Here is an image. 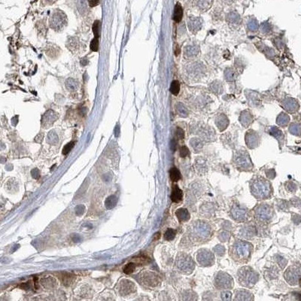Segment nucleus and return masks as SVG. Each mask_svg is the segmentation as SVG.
<instances>
[{
  "instance_id": "1",
  "label": "nucleus",
  "mask_w": 301,
  "mask_h": 301,
  "mask_svg": "<svg viewBox=\"0 0 301 301\" xmlns=\"http://www.w3.org/2000/svg\"><path fill=\"white\" fill-rule=\"evenodd\" d=\"M211 226L203 221H196L187 228L188 239L192 243H203L207 241L212 236Z\"/></svg>"
},
{
  "instance_id": "2",
  "label": "nucleus",
  "mask_w": 301,
  "mask_h": 301,
  "mask_svg": "<svg viewBox=\"0 0 301 301\" xmlns=\"http://www.w3.org/2000/svg\"><path fill=\"white\" fill-rule=\"evenodd\" d=\"M251 192L257 200H264L270 197L272 187L270 183L262 177L255 179L251 182Z\"/></svg>"
},
{
  "instance_id": "3",
  "label": "nucleus",
  "mask_w": 301,
  "mask_h": 301,
  "mask_svg": "<svg viewBox=\"0 0 301 301\" xmlns=\"http://www.w3.org/2000/svg\"><path fill=\"white\" fill-rule=\"evenodd\" d=\"M253 246L245 241H236L230 250V255L238 262H246L252 254Z\"/></svg>"
},
{
  "instance_id": "4",
  "label": "nucleus",
  "mask_w": 301,
  "mask_h": 301,
  "mask_svg": "<svg viewBox=\"0 0 301 301\" xmlns=\"http://www.w3.org/2000/svg\"><path fill=\"white\" fill-rule=\"evenodd\" d=\"M238 280L244 287L252 288L259 280V275L252 267L243 266L239 269Z\"/></svg>"
},
{
  "instance_id": "5",
  "label": "nucleus",
  "mask_w": 301,
  "mask_h": 301,
  "mask_svg": "<svg viewBox=\"0 0 301 301\" xmlns=\"http://www.w3.org/2000/svg\"><path fill=\"white\" fill-rule=\"evenodd\" d=\"M176 264L178 269L184 274H190L195 269V263L193 258L185 253H180L178 255Z\"/></svg>"
},
{
  "instance_id": "6",
  "label": "nucleus",
  "mask_w": 301,
  "mask_h": 301,
  "mask_svg": "<svg viewBox=\"0 0 301 301\" xmlns=\"http://www.w3.org/2000/svg\"><path fill=\"white\" fill-rule=\"evenodd\" d=\"M233 162L236 168L243 171L252 170L253 167L249 154L244 150H239L238 152H236L233 159Z\"/></svg>"
},
{
  "instance_id": "7",
  "label": "nucleus",
  "mask_w": 301,
  "mask_h": 301,
  "mask_svg": "<svg viewBox=\"0 0 301 301\" xmlns=\"http://www.w3.org/2000/svg\"><path fill=\"white\" fill-rule=\"evenodd\" d=\"M215 285L218 289H220V290L232 288L233 286V278L227 273L220 271L215 276Z\"/></svg>"
},
{
  "instance_id": "8",
  "label": "nucleus",
  "mask_w": 301,
  "mask_h": 301,
  "mask_svg": "<svg viewBox=\"0 0 301 301\" xmlns=\"http://www.w3.org/2000/svg\"><path fill=\"white\" fill-rule=\"evenodd\" d=\"M255 215V218L259 222L267 223L273 217V209L269 205L261 204L256 208Z\"/></svg>"
},
{
  "instance_id": "9",
  "label": "nucleus",
  "mask_w": 301,
  "mask_h": 301,
  "mask_svg": "<svg viewBox=\"0 0 301 301\" xmlns=\"http://www.w3.org/2000/svg\"><path fill=\"white\" fill-rule=\"evenodd\" d=\"M197 260L200 266H211L215 263V256L212 252L208 249H201L197 252Z\"/></svg>"
},
{
  "instance_id": "10",
  "label": "nucleus",
  "mask_w": 301,
  "mask_h": 301,
  "mask_svg": "<svg viewBox=\"0 0 301 301\" xmlns=\"http://www.w3.org/2000/svg\"><path fill=\"white\" fill-rule=\"evenodd\" d=\"M284 277L289 285H295L300 279L301 272L296 266H290L285 272Z\"/></svg>"
},
{
  "instance_id": "11",
  "label": "nucleus",
  "mask_w": 301,
  "mask_h": 301,
  "mask_svg": "<svg viewBox=\"0 0 301 301\" xmlns=\"http://www.w3.org/2000/svg\"><path fill=\"white\" fill-rule=\"evenodd\" d=\"M230 215L232 218L238 222L246 221L248 218V212L246 209L241 207L239 205H233L230 210Z\"/></svg>"
},
{
  "instance_id": "12",
  "label": "nucleus",
  "mask_w": 301,
  "mask_h": 301,
  "mask_svg": "<svg viewBox=\"0 0 301 301\" xmlns=\"http://www.w3.org/2000/svg\"><path fill=\"white\" fill-rule=\"evenodd\" d=\"M142 280L143 284L148 285V286H151V287L156 286L160 282L159 276L154 273H144L142 276Z\"/></svg>"
},
{
  "instance_id": "13",
  "label": "nucleus",
  "mask_w": 301,
  "mask_h": 301,
  "mask_svg": "<svg viewBox=\"0 0 301 301\" xmlns=\"http://www.w3.org/2000/svg\"><path fill=\"white\" fill-rule=\"evenodd\" d=\"M246 141L248 147L250 148H255L259 144V139L257 133L252 131V130L247 133L246 136Z\"/></svg>"
},
{
  "instance_id": "14",
  "label": "nucleus",
  "mask_w": 301,
  "mask_h": 301,
  "mask_svg": "<svg viewBox=\"0 0 301 301\" xmlns=\"http://www.w3.org/2000/svg\"><path fill=\"white\" fill-rule=\"evenodd\" d=\"M235 300H253L254 297L249 291L239 290L235 293Z\"/></svg>"
},
{
  "instance_id": "15",
  "label": "nucleus",
  "mask_w": 301,
  "mask_h": 301,
  "mask_svg": "<svg viewBox=\"0 0 301 301\" xmlns=\"http://www.w3.org/2000/svg\"><path fill=\"white\" fill-rule=\"evenodd\" d=\"M120 294L126 295L129 293L133 291V289H134V285L131 282L128 280H124L120 282Z\"/></svg>"
},
{
  "instance_id": "16",
  "label": "nucleus",
  "mask_w": 301,
  "mask_h": 301,
  "mask_svg": "<svg viewBox=\"0 0 301 301\" xmlns=\"http://www.w3.org/2000/svg\"><path fill=\"white\" fill-rule=\"evenodd\" d=\"M176 215L180 222L187 221L190 219V213L187 211V209H184V208H181V209H178L176 211Z\"/></svg>"
},
{
  "instance_id": "17",
  "label": "nucleus",
  "mask_w": 301,
  "mask_h": 301,
  "mask_svg": "<svg viewBox=\"0 0 301 301\" xmlns=\"http://www.w3.org/2000/svg\"><path fill=\"white\" fill-rule=\"evenodd\" d=\"M183 193L182 190H181L177 185H176L173 188V192L171 194V200L174 203H179L182 200Z\"/></svg>"
},
{
  "instance_id": "18",
  "label": "nucleus",
  "mask_w": 301,
  "mask_h": 301,
  "mask_svg": "<svg viewBox=\"0 0 301 301\" xmlns=\"http://www.w3.org/2000/svg\"><path fill=\"white\" fill-rule=\"evenodd\" d=\"M229 121L227 117H226L224 114H221L219 117H217L216 119V124H217L218 128H219V130L221 131H223L225 129L227 128V127L228 126Z\"/></svg>"
},
{
  "instance_id": "19",
  "label": "nucleus",
  "mask_w": 301,
  "mask_h": 301,
  "mask_svg": "<svg viewBox=\"0 0 301 301\" xmlns=\"http://www.w3.org/2000/svg\"><path fill=\"white\" fill-rule=\"evenodd\" d=\"M183 17V9L181 5L179 3H177L175 6L174 10V16H173V19L176 23H179Z\"/></svg>"
},
{
  "instance_id": "20",
  "label": "nucleus",
  "mask_w": 301,
  "mask_h": 301,
  "mask_svg": "<svg viewBox=\"0 0 301 301\" xmlns=\"http://www.w3.org/2000/svg\"><path fill=\"white\" fill-rule=\"evenodd\" d=\"M189 27L193 32H197L201 29V23L199 18H193L189 21Z\"/></svg>"
},
{
  "instance_id": "21",
  "label": "nucleus",
  "mask_w": 301,
  "mask_h": 301,
  "mask_svg": "<svg viewBox=\"0 0 301 301\" xmlns=\"http://www.w3.org/2000/svg\"><path fill=\"white\" fill-rule=\"evenodd\" d=\"M117 203V198L114 195H111L108 197H107L105 201V206L107 209H111L115 207Z\"/></svg>"
},
{
  "instance_id": "22",
  "label": "nucleus",
  "mask_w": 301,
  "mask_h": 301,
  "mask_svg": "<svg viewBox=\"0 0 301 301\" xmlns=\"http://www.w3.org/2000/svg\"><path fill=\"white\" fill-rule=\"evenodd\" d=\"M190 145L193 148V150H195V152H199L200 151L203 146V142L200 139L197 138H193L190 142Z\"/></svg>"
},
{
  "instance_id": "23",
  "label": "nucleus",
  "mask_w": 301,
  "mask_h": 301,
  "mask_svg": "<svg viewBox=\"0 0 301 301\" xmlns=\"http://www.w3.org/2000/svg\"><path fill=\"white\" fill-rule=\"evenodd\" d=\"M196 169L200 173H204L207 170L205 161L202 158H198L196 160Z\"/></svg>"
},
{
  "instance_id": "24",
  "label": "nucleus",
  "mask_w": 301,
  "mask_h": 301,
  "mask_svg": "<svg viewBox=\"0 0 301 301\" xmlns=\"http://www.w3.org/2000/svg\"><path fill=\"white\" fill-rule=\"evenodd\" d=\"M170 179L173 181H178L181 179V173L177 168H172L170 171Z\"/></svg>"
},
{
  "instance_id": "25",
  "label": "nucleus",
  "mask_w": 301,
  "mask_h": 301,
  "mask_svg": "<svg viewBox=\"0 0 301 301\" xmlns=\"http://www.w3.org/2000/svg\"><path fill=\"white\" fill-rule=\"evenodd\" d=\"M255 234V228L252 226H249L247 227H245L243 230V235L246 238H250Z\"/></svg>"
},
{
  "instance_id": "26",
  "label": "nucleus",
  "mask_w": 301,
  "mask_h": 301,
  "mask_svg": "<svg viewBox=\"0 0 301 301\" xmlns=\"http://www.w3.org/2000/svg\"><path fill=\"white\" fill-rule=\"evenodd\" d=\"M177 111L181 117H186L188 116V111H187V108L181 103H179L177 105Z\"/></svg>"
},
{
  "instance_id": "27",
  "label": "nucleus",
  "mask_w": 301,
  "mask_h": 301,
  "mask_svg": "<svg viewBox=\"0 0 301 301\" xmlns=\"http://www.w3.org/2000/svg\"><path fill=\"white\" fill-rule=\"evenodd\" d=\"M61 279H62V282L64 285H69L73 282V280H74L75 279V276H72V274H70V273H63L62 277H61Z\"/></svg>"
},
{
  "instance_id": "28",
  "label": "nucleus",
  "mask_w": 301,
  "mask_h": 301,
  "mask_svg": "<svg viewBox=\"0 0 301 301\" xmlns=\"http://www.w3.org/2000/svg\"><path fill=\"white\" fill-rule=\"evenodd\" d=\"M170 91L175 96H177L180 91V84L178 81H173L170 86Z\"/></svg>"
},
{
  "instance_id": "29",
  "label": "nucleus",
  "mask_w": 301,
  "mask_h": 301,
  "mask_svg": "<svg viewBox=\"0 0 301 301\" xmlns=\"http://www.w3.org/2000/svg\"><path fill=\"white\" fill-rule=\"evenodd\" d=\"M176 236V231L173 229H168L164 233V239L167 241H171L174 239Z\"/></svg>"
},
{
  "instance_id": "30",
  "label": "nucleus",
  "mask_w": 301,
  "mask_h": 301,
  "mask_svg": "<svg viewBox=\"0 0 301 301\" xmlns=\"http://www.w3.org/2000/svg\"><path fill=\"white\" fill-rule=\"evenodd\" d=\"M135 269H136V264L133 263H130L124 266V273L126 274H130L134 272Z\"/></svg>"
},
{
  "instance_id": "31",
  "label": "nucleus",
  "mask_w": 301,
  "mask_h": 301,
  "mask_svg": "<svg viewBox=\"0 0 301 301\" xmlns=\"http://www.w3.org/2000/svg\"><path fill=\"white\" fill-rule=\"evenodd\" d=\"M100 22L99 21H96L93 25V32H94L95 38H99V36H100Z\"/></svg>"
},
{
  "instance_id": "32",
  "label": "nucleus",
  "mask_w": 301,
  "mask_h": 301,
  "mask_svg": "<svg viewBox=\"0 0 301 301\" xmlns=\"http://www.w3.org/2000/svg\"><path fill=\"white\" fill-rule=\"evenodd\" d=\"M75 142H71L68 143L66 145L64 146L63 149V154H64V155H66V154H68L71 151L72 149L73 148V147L75 146Z\"/></svg>"
},
{
  "instance_id": "33",
  "label": "nucleus",
  "mask_w": 301,
  "mask_h": 301,
  "mask_svg": "<svg viewBox=\"0 0 301 301\" xmlns=\"http://www.w3.org/2000/svg\"><path fill=\"white\" fill-rule=\"evenodd\" d=\"M90 49L92 50L93 51H97L99 49V41L98 38H94V39L91 41L90 44Z\"/></svg>"
},
{
  "instance_id": "34",
  "label": "nucleus",
  "mask_w": 301,
  "mask_h": 301,
  "mask_svg": "<svg viewBox=\"0 0 301 301\" xmlns=\"http://www.w3.org/2000/svg\"><path fill=\"white\" fill-rule=\"evenodd\" d=\"M248 117H249V114H243V117H241V123H242L245 127H247L248 125H249L252 120V118L248 119Z\"/></svg>"
},
{
  "instance_id": "35",
  "label": "nucleus",
  "mask_w": 301,
  "mask_h": 301,
  "mask_svg": "<svg viewBox=\"0 0 301 301\" xmlns=\"http://www.w3.org/2000/svg\"><path fill=\"white\" fill-rule=\"evenodd\" d=\"M75 214H76V215L81 216L84 213L85 207H84V205H78V206H77L76 207H75Z\"/></svg>"
},
{
  "instance_id": "36",
  "label": "nucleus",
  "mask_w": 301,
  "mask_h": 301,
  "mask_svg": "<svg viewBox=\"0 0 301 301\" xmlns=\"http://www.w3.org/2000/svg\"><path fill=\"white\" fill-rule=\"evenodd\" d=\"M221 299L223 300L228 301V300H231L232 294H231V292L227 291H225L222 292L221 294Z\"/></svg>"
},
{
  "instance_id": "37",
  "label": "nucleus",
  "mask_w": 301,
  "mask_h": 301,
  "mask_svg": "<svg viewBox=\"0 0 301 301\" xmlns=\"http://www.w3.org/2000/svg\"><path fill=\"white\" fill-rule=\"evenodd\" d=\"M214 252L217 254L218 256H222L225 252V249L222 246H217L214 249Z\"/></svg>"
},
{
  "instance_id": "38",
  "label": "nucleus",
  "mask_w": 301,
  "mask_h": 301,
  "mask_svg": "<svg viewBox=\"0 0 301 301\" xmlns=\"http://www.w3.org/2000/svg\"><path fill=\"white\" fill-rule=\"evenodd\" d=\"M229 238H230V234L227 232H223L218 236V239L221 242H226L227 240H228Z\"/></svg>"
},
{
  "instance_id": "39",
  "label": "nucleus",
  "mask_w": 301,
  "mask_h": 301,
  "mask_svg": "<svg viewBox=\"0 0 301 301\" xmlns=\"http://www.w3.org/2000/svg\"><path fill=\"white\" fill-rule=\"evenodd\" d=\"M189 154V150L186 146H182L180 148V155L181 157H187Z\"/></svg>"
},
{
  "instance_id": "40",
  "label": "nucleus",
  "mask_w": 301,
  "mask_h": 301,
  "mask_svg": "<svg viewBox=\"0 0 301 301\" xmlns=\"http://www.w3.org/2000/svg\"><path fill=\"white\" fill-rule=\"evenodd\" d=\"M277 257L278 258L276 259V260H277L278 263H279V266H281V268H284V266H285V265H286V263H287V260H285V258H283V257H280V256H277Z\"/></svg>"
},
{
  "instance_id": "41",
  "label": "nucleus",
  "mask_w": 301,
  "mask_h": 301,
  "mask_svg": "<svg viewBox=\"0 0 301 301\" xmlns=\"http://www.w3.org/2000/svg\"><path fill=\"white\" fill-rule=\"evenodd\" d=\"M176 136H177V138L179 139H183L184 137V130H183L182 129L178 128L177 130H176Z\"/></svg>"
},
{
  "instance_id": "42",
  "label": "nucleus",
  "mask_w": 301,
  "mask_h": 301,
  "mask_svg": "<svg viewBox=\"0 0 301 301\" xmlns=\"http://www.w3.org/2000/svg\"><path fill=\"white\" fill-rule=\"evenodd\" d=\"M31 175H32V178L35 179H38L40 177V172L38 169H33L31 171Z\"/></svg>"
},
{
  "instance_id": "43",
  "label": "nucleus",
  "mask_w": 301,
  "mask_h": 301,
  "mask_svg": "<svg viewBox=\"0 0 301 301\" xmlns=\"http://www.w3.org/2000/svg\"><path fill=\"white\" fill-rule=\"evenodd\" d=\"M100 0H89V5L90 7H94L98 5Z\"/></svg>"
},
{
  "instance_id": "44",
  "label": "nucleus",
  "mask_w": 301,
  "mask_h": 301,
  "mask_svg": "<svg viewBox=\"0 0 301 301\" xmlns=\"http://www.w3.org/2000/svg\"><path fill=\"white\" fill-rule=\"evenodd\" d=\"M171 148H172V149H173V150H175V148H176V142H175L174 140H173V141H172V142H171Z\"/></svg>"
}]
</instances>
